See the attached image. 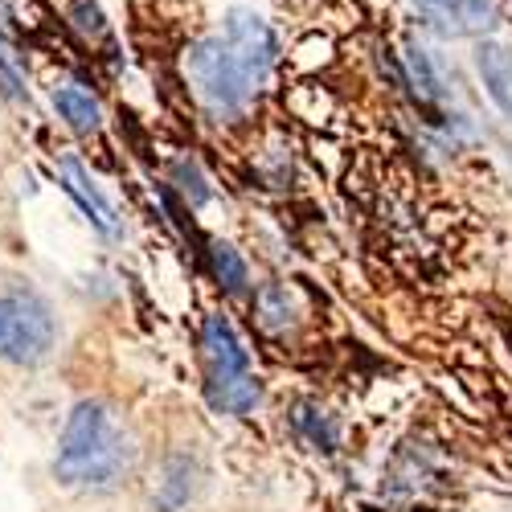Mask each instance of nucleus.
I'll use <instances>...</instances> for the list:
<instances>
[{
  "mask_svg": "<svg viewBox=\"0 0 512 512\" xmlns=\"http://www.w3.org/2000/svg\"><path fill=\"white\" fill-rule=\"evenodd\" d=\"M132 463V439L123 435L107 402H78L58 439L54 476L70 488H107Z\"/></svg>",
  "mask_w": 512,
  "mask_h": 512,
  "instance_id": "f257e3e1",
  "label": "nucleus"
},
{
  "mask_svg": "<svg viewBox=\"0 0 512 512\" xmlns=\"http://www.w3.org/2000/svg\"><path fill=\"white\" fill-rule=\"evenodd\" d=\"M201 357H205V394L226 414H250L263 398L259 377L250 373V357L226 316H209L201 324Z\"/></svg>",
  "mask_w": 512,
  "mask_h": 512,
  "instance_id": "f03ea898",
  "label": "nucleus"
},
{
  "mask_svg": "<svg viewBox=\"0 0 512 512\" xmlns=\"http://www.w3.org/2000/svg\"><path fill=\"white\" fill-rule=\"evenodd\" d=\"M58 345V316L29 287H0V361L41 365Z\"/></svg>",
  "mask_w": 512,
  "mask_h": 512,
  "instance_id": "7ed1b4c3",
  "label": "nucleus"
},
{
  "mask_svg": "<svg viewBox=\"0 0 512 512\" xmlns=\"http://www.w3.org/2000/svg\"><path fill=\"white\" fill-rule=\"evenodd\" d=\"M189 78L213 115H242L259 91V82L246 74L222 37H205L189 50Z\"/></svg>",
  "mask_w": 512,
  "mask_h": 512,
  "instance_id": "20e7f679",
  "label": "nucleus"
},
{
  "mask_svg": "<svg viewBox=\"0 0 512 512\" xmlns=\"http://www.w3.org/2000/svg\"><path fill=\"white\" fill-rule=\"evenodd\" d=\"M222 41L234 50V58L246 66V74L263 87L267 74H271V66H275V58H279L275 33L267 29V21L254 17V13H246V9H234V13L226 17V37H222Z\"/></svg>",
  "mask_w": 512,
  "mask_h": 512,
  "instance_id": "39448f33",
  "label": "nucleus"
},
{
  "mask_svg": "<svg viewBox=\"0 0 512 512\" xmlns=\"http://www.w3.org/2000/svg\"><path fill=\"white\" fill-rule=\"evenodd\" d=\"M58 173H62V189L78 201V209L87 213V218L95 222V230H103V234H119V218H115V205L99 193V185L91 181V173L82 168V160L78 156H62V164H58Z\"/></svg>",
  "mask_w": 512,
  "mask_h": 512,
  "instance_id": "423d86ee",
  "label": "nucleus"
},
{
  "mask_svg": "<svg viewBox=\"0 0 512 512\" xmlns=\"http://www.w3.org/2000/svg\"><path fill=\"white\" fill-rule=\"evenodd\" d=\"M443 33H480L492 21V0H414Z\"/></svg>",
  "mask_w": 512,
  "mask_h": 512,
  "instance_id": "0eeeda50",
  "label": "nucleus"
},
{
  "mask_svg": "<svg viewBox=\"0 0 512 512\" xmlns=\"http://www.w3.org/2000/svg\"><path fill=\"white\" fill-rule=\"evenodd\" d=\"M476 70L484 78L492 103L512 119V50L504 41H484L480 54H476Z\"/></svg>",
  "mask_w": 512,
  "mask_h": 512,
  "instance_id": "6e6552de",
  "label": "nucleus"
},
{
  "mask_svg": "<svg viewBox=\"0 0 512 512\" xmlns=\"http://www.w3.org/2000/svg\"><path fill=\"white\" fill-rule=\"evenodd\" d=\"M54 107H58V115L74 127V132H95L99 119H103L99 99L91 91H82L78 82H66V87L54 91Z\"/></svg>",
  "mask_w": 512,
  "mask_h": 512,
  "instance_id": "1a4fd4ad",
  "label": "nucleus"
},
{
  "mask_svg": "<svg viewBox=\"0 0 512 512\" xmlns=\"http://www.w3.org/2000/svg\"><path fill=\"white\" fill-rule=\"evenodd\" d=\"M189 496H193V463L189 459H168L164 480L156 488V504L164 512H177V508L189 504Z\"/></svg>",
  "mask_w": 512,
  "mask_h": 512,
  "instance_id": "9d476101",
  "label": "nucleus"
},
{
  "mask_svg": "<svg viewBox=\"0 0 512 512\" xmlns=\"http://www.w3.org/2000/svg\"><path fill=\"white\" fill-rule=\"evenodd\" d=\"M209 267H213V279H218L226 291H242L246 287V263H242V254L230 242H213L209 246Z\"/></svg>",
  "mask_w": 512,
  "mask_h": 512,
  "instance_id": "9b49d317",
  "label": "nucleus"
},
{
  "mask_svg": "<svg viewBox=\"0 0 512 512\" xmlns=\"http://www.w3.org/2000/svg\"><path fill=\"white\" fill-rule=\"evenodd\" d=\"M291 422H295V431H300L316 451H336L340 435H336V426H332L328 414H320V410H312V406H300Z\"/></svg>",
  "mask_w": 512,
  "mask_h": 512,
  "instance_id": "f8f14e48",
  "label": "nucleus"
},
{
  "mask_svg": "<svg viewBox=\"0 0 512 512\" xmlns=\"http://www.w3.org/2000/svg\"><path fill=\"white\" fill-rule=\"evenodd\" d=\"M259 320H263V328H271V332H279V328L291 324V300H287L283 287H263V291H259Z\"/></svg>",
  "mask_w": 512,
  "mask_h": 512,
  "instance_id": "ddd939ff",
  "label": "nucleus"
},
{
  "mask_svg": "<svg viewBox=\"0 0 512 512\" xmlns=\"http://www.w3.org/2000/svg\"><path fill=\"white\" fill-rule=\"evenodd\" d=\"M406 66H410V78H414V87L422 99H439V74L431 66V58H426V50L410 46L406 50Z\"/></svg>",
  "mask_w": 512,
  "mask_h": 512,
  "instance_id": "4468645a",
  "label": "nucleus"
},
{
  "mask_svg": "<svg viewBox=\"0 0 512 512\" xmlns=\"http://www.w3.org/2000/svg\"><path fill=\"white\" fill-rule=\"evenodd\" d=\"M177 181H181V193L193 201V205H201V201H209V185L201 181V173L193 164H177Z\"/></svg>",
  "mask_w": 512,
  "mask_h": 512,
  "instance_id": "2eb2a0df",
  "label": "nucleus"
},
{
  "mask_svg": "<svg viewBox=\"0 0 512 512\" xmlns=\"http://www.w3.org/2000/svg\"><path fill=\"white\" fill-rule=\"evenodd\" d=\"M0 95H5V99H21V78H17V70L5 62V54H0Z\"/></svg>",
  "mask_w": 512,
  "mask_h": 512,
  "instance_id": "dca6fc26",
  "label": "nucleus"
}]
</instances>
